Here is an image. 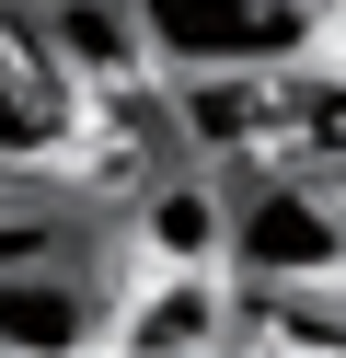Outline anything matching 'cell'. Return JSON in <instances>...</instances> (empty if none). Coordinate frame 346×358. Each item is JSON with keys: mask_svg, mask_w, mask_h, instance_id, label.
<instances>
[{"mask_svg": "<svg viewBox=\"0 0 346 358\" xmlns=\"http://www.w3.org/2000/svg\"><path fill=\"white\" fill-rule=\"evenodd\" d=\"M231 266L254 289H335L346 278V208L323 185H254L231 208Z\"/></svg>", "mask_w": 346, "mask_h": 358, "instance_id": "obj_2", "label": "cell"}, {"mask_svg": "<svg viewBox=\"0 0 346 358\" xmlns=\"http://www.w3.org/2000/svg\"><path fill=\"white\" fill-rule=\"evenodd\" d=\"M323 24V0H138V35H150L161 70H277L300 58Z\"/></svg>", "mask_w": 346, "mask_h": 358, "instance_id": "obj_1", "label": "cell"}, {"mask_svg": "<svg viewBox=\"0 0 346 358\" xmlns=\"http://www.w3.org/2000/svg\"><path fill=\"white\" fill-rule=\"evenodd\" d=\"M254 347H346V312L312 289H266V324H243Z\"/></svg>", "mask_w": 346, "mask_h": 358, "instance_id": "obj_9", "label": "cell"}, {"mask_svg": "<svg viewBox=\"0 0 346 358\" xmlns=\"http://www.w3.org/2000/svg\"><path fill=\"white\" fill-rule=\"evenodd\" d=\"M312 47H323V58L346 70V0H323V24H312Z\"/></svg>", "mask_w": 346, "mask_h": 358, "instance_id": "obj_10", "label": "cell"}, {"mask_svg": "<svg viewBox=\"0 0 346 358\" xmlns=\"http://www.w3.org/2000/svg\"><path fill=\"white\" fill-rule=\"evenodd\" d=\"M58 58H46V47H12V35H0V162H35V150L46 139H58Z\"/></svg>", "mask_w": 346, "mask_h": 358, "instance_id": "obj_6", "label": "cell"}, {"mask_svg": "<svg viewBox=\"0 0 346 358\" xmlns=\"http://www.w3.org/2000/svg\"><path fill=\"white\" fill-rule=\"evenodd\" d=\"M115 335L127 347H231V312L208 289V266H161V289H138Z\"/></svg>", "mask_w": 346, "mask_h": 358, "instance_id": "obj_5", "label": "cell"}, {"mask_svg": "<svg viewBox=\"0 0 346 358\" xmlns=\"http://www.w3.org/2000/svg\"><path fill=\"white\" fill-rule=\"evenodd\" d=\"M35 35H46V58L81 70V81H127L138 47H150V35H138V0H46Z\"/></svg>", "mask_w": 346, "mask_h": 358, "instance_id": "obj_4", "label": "cell"}, {"mask_svg": "<svg viewBox=\"0 0 346 358\" xmlns=\"http://www.w3.org/2000/svg\"><path fill=\"white\" fill-rule=\"evenodd\" d=\"M138 243H150V266H208V255H231V208L208 185H161V196H138Z\"/></svg>", "mask_w": 346, "mask_h": 358, "instance_id": "obj_7", "label": "cell"}, {"mask_svg": "<svg viewBox=\"0 0 346 358\" xmlns=\"http://www.w3.org/2000/svg\"><path fill=\"white\" fill-rule=\"evenodd\" d=\"M58 255H92V243H81V220H58L46 196L0 185V278H12V266H58Z\"/></svg>", "mask_w": 346, "mask_h": 358, "instance_id": "obj_8", "label": "cell"}, {"mask_svg": "<svg viewBox=\"0 0 346 358\" xmlns=\"http://www.w3.org/2000/svg\"><path fill=\"white\" fill-rule=\"evenodd\" d=\"M104 335V289H92V255H58V266H12L0 278V347L23 358H69Z\"/></svg>", "mask_w": 346, "mask_h": 358, "instance_id": "obj_3", "label": "cell"}]
</instances>
